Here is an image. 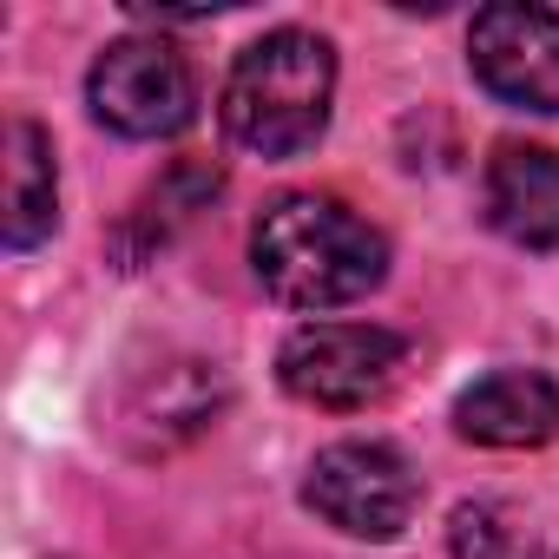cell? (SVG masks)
<instances>
[{
    "label": "cell",
    "mask_w": 559,
    "mask_h": 559,
    "mask_svg": "<svg viewBox=\"0 0 559 559\" xmlns=\"http://www.w3.org/2000/svg\"><path fill=\"white\" fill-rule=\"evenodd\" d=\"M448 552L454 559H520L526 533L507 500H461L448 513Z\"/></svg>",
    "instance_id": "11"
},
{
    "label": "cell",
    "mask_w": 559,
    "mask_h": 559,
    "mask_svg": "<svg viewBox=\"0 0 559 559\" xmlns=\"http://www.w3.org/2000/svg\"><path fill=\"white\" fill-rule=\"evenodd\" d=\"M86 106L119 139H178L198 119V80L165 40L126 34L86 73Z\"/></svg>",
    "instance_id": "5"
},
{
    "label": "cell",
    "mask_w": 559,
    "mask_h": 559,
    "mask_svg": "<svg viewBox=\"0 0 559 559\" xmlns=\"http://www.w3.org/2000/svg\"><path fill=\"white\" fill-rule=\"evenodd\" d=\"M60 224V171H53V139L34 119H8V250L47 243Z\"/></svg>",
    "instance_id": "10"
},
{
    "label": "cell",
    "mask_w": 559,
    "mask_h": 559,
    "mask_svg": "<svg viewBox=\"0 0 559 559\" xmlns=\"http://www.w3.org/2000/svg\"><path fill=\"white\" fill-rule=\"evenodd\" d=\"M304 507L349 539H402L421 507V474L389 441H336L304 474Z\"/></svg>",
    "instance_id": "4"
},
{
    "label": "cell",
    "mask_w": 559,
    "mask_h": 559,
    "mask_svg": "<svg viewBox=\"0 0 559 559\" xmlns=\"http://www.w3.org/2000/svg\"><path fill=\"white\" fill-rule=\"evenodd\" d=\"M224 402V382L211 376V362H165V369H145L126 382L119 395V435L132 454H165L178 441H191L198 428H211Z\"/></svg>",
    "instance_id": "7"
},
{
    "label": "cell",
    "mask_w": 559,
    "mask_h": 559,
    "mask_svg": "<svg viewBox=\"0 0 559 559\" xmlns=\"http://www.w3.org/2000/svg\"><path fill=\"white\" fill-rule=\"evenodd\" d=\"M487 224L520 250H559V152L500 139L480 171Z\"/></svg>",
    "instance_id": "8"
},
{
    "label": "cell",
    "mask_w": 559,
    "mask_h": 559,
    "mask_svg": "<svg viewBox=\"0 0 559 559\" xmlns=\"http://www.w3.org/2000/svg\"><path fill=\"white\" fill-rule=\"evenodd\" d=\"M454 435L474 448H546L559 435V382L539 369H493L454 402Z\"/></svg>",
    "instance_id": "9"
},
{
    "label": "cell",
    "mask_w": 559,
    "mask_h": 559,
    "mask_svg": "<svg viewBox=\"0 0 559 559\" xmlns=\"http://www.w3.org/2000/svg\"><path fill=\"white\" fill-rule=\"evenodd\" d=\"M250 263H257V284L276 304L343 310V304H362L369 290H382L389 237L369 217H356L343 198L284 191L276 204H263V217L250 230Z\"/></svg>",
    "instance_id": "1"
},
{
    "label": "cell",
    "mask_w": 559,
    "mask_h": 559,
    "mask_svg": "<svg viewBox=\"0 0 559 559\" xmlns=\"http://www.w3.org/2000/svg\"><path fill=\"white\" fill-rule=\"evenodd\" d=\"M408 369V343L382 323H304L276 349V382L304 408L356 415L376 408Z\"/></svg>",
    "instance_id": "3"
},
{
    "label": "cell",
    "mask_w": 559,
    "mask_h": 559,
    "mask_svg": "<svg viewBox=\"0 0 559 559\" xmlns=\"http://www.w3.org/2000/svg\"><path fill=\"white\" fill-rule=\"evenodd\" d=\"M467 67L500 106L559 112V14L533 0L480 8L467 27Z\"/></svg>",
    "instance_id": "6"
},
{
    "label": "cell",
    "mask_w": 559,
    "mask_h": 559,
    "mask_svg": "<svg viewBox=\"0 0 559 559\" xmlns=\"http://www.w3.org/2000/svg\"><path fill=\"white\" fill-rule=\"evenodd\" d=\"M330 99H336V47L304 27H276L230 60L217 112L230 145L257 158H304L330 132Z\"/></svg>",
    "instance_id": "2"
},
{
    "label": "cell",
    "mask_w": 559,
    "mask_h": 559,
    "mask_svg": "<svg viewBox=\"0 0 559 559\" xmlns=\"http://www.w3.org/2000/svg\"><path fill=\"white\" fill-rule=\"evenodd\" d=\"M552 559H559V552H552Z\"/></svg>",
    "instance_id": "12"
}]
</instances>
